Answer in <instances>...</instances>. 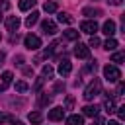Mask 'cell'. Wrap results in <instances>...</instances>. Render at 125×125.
Wrapping results in <instances>:
<instances>
[{
	"label": "cell",
	"instance_id": "29",
	"mask_svg": "<svg viewBox=\"0 0 125 125\" xmlns=\"http://www.w3.org/2000/svg\"><path fill=\"white\" fill-rule=\"evenodd\" d=\"M92 125H105V119L100 117V115H96V117H92Z\"/></svg>",
	"mask_w": 125,
	"mask_h": 125
},
{
	"label": "cell",
	"instance_id": "10",
	"mask_svg": "<svg viewBox=\"0 0 125 125\" xmlns=\"http://www.w3.org/2000/svg\"><path fill=\"white\" fill-rule=\"evenodd\" d=\"M102 29H104V33H105L107 37H113V33H115V21H113V20H107V21L102 25Z\"/></svg>",
	"mask_w": 125,
	"mask_h": 125
},
{
	"label": "cell",
	"instance_id": "24",
	"mask_svg": "<svg viewBox=\"0 0 125 125\" xmlns=\"http://www.w3.org/2000/svg\"><path fill=\"white\" fill-rule=\"evenodd\" d=\"M12 78H14V74H12L10 70H6V72H2V84H4V86H8V84H12Z\"/></svg>",
	"mask_w": 125,
	"mask_h": 125
},
{
	"label": "cell",
	"instance_id": "30",
	"mask_svg": "<svg viewBox=\"0 0 125 125\" xmlns=\"http://www.w3.org/2000/svg\"><path fill=\"white\" fill-rule=\"evenodd\" d=\"M98 45H100V39H98L96 35H92L90 41H88V47H98Z\"/></svg>",
	"mask_w": 125,
	"mask_h": 125
},
{
	"label": "cell",
	"instance_id": "25",
	"mask_svg": "<svg viewBox=\"0 0 125 125\" xmlns=\"http://www.w3.org/2000/svg\"><path fill=\"white\" fill-rule=\"evenodd\" d=\"M27 90H29V86H27L23 80H18V82H16V92L23 94V92H27Z\"/></svg>",
	"mask_w": 125,
	"mask_h": 125
},
{
	"label": "cell",
	"instance_id": "12",
	"mask_svg": "<svg viewBox=\"0 0 125 125\" xmlns=\"http://www.w3.org/2000/svg\"><path fill=\"white\" fill-rule=\"evenodd\" d=\"M66 125H84V117L78 113H72L66 117Z\"/></svg>",
	"mask_w": 125,
	"mask_h": 125
},
{
	"label": "cell",
	"instance_id": "32",
	"mask_svg": "<svg viewBox=\"0 0 125 125\" xmlns=\"http://www.w3.org/2000/svg\"><path fill=\"white\" fill-rule=\"evenodd\" d=\"M96 66H98V64H96V61H94V62H88L84 70H86V72H92V70H96Z\"/></svg>",
	"mask_w": 125,
	"mask_h": 125
},
{
	"label": "cell",
	"instance_id": "1",
	"mask_svg": "<svg viewBox=\"0 0 125 125\" xmlns=\"http://www.w3.org/2000/svg\"><path fill=\"white\" fill-rule=\"evenodd\" d=\"M100 92H102V82H100L98 78H94V80L86 86V90H84V100H88V102H90V100H94Z\"/></svg>",
	"mask_w": 125,
	"mask_h": 125
},
{
	"label": "cell",
	"instance_id": "17",
	"mask_svg": "<svg viewBox=\"0 0 125 125\" xmlns=\"http://www.w3.org/2000/svg\"><path fill=\"white\" fill-rule=\"evenodd\" d=\"M43 10H45L47 14H55V12H57V2H53V0H47V2L43 4Z\"/></svg>",
	"mask_w": 125,
	"mask_h": 125
},
{
	"label": "cell",
	"instance_id": "3",
	"mask_svg": "<svg viewBox=\"0 0 125 125\" xmlns=\"http://www.w3.org/2000/svg\"><path fill=\"white\" fill-rule=\"evenodd\" d=\"M23 45H25L29 51H35V49L41 47V39H39L37 35H33V33H27V35L23 37Z\"/></svg>",
	"mask_w": 125,
	"mask_h": 125
},
{
	"label": "cell",
	"instance_id": "41",
	"mask_svg": "<svg viewBox=\"0 0 125 125\" xmlns=\"http://www.w3.org/2000/svg\"><path fill=\"white\" fill-rule=\"evenodd\" d=\"M4 90H6V86H4V84H0V92H4Z\"/></svg>",
	"mask_w": 125,
	"mask_h": 125
},
{
	"label": "cell",
	"instance_id": "20",
	"mask_svg": "<svg viewBox=\"0 0 125 125\" xmlns=\"http://www.w3.org/2000/svg\"><path fill=\"white\" fill-rule=\"evenodd\" d=\"M35 2H37V0H20V4H18V6H20V10H23V12H25V10H31V8L35 6Z\"/></svg>",
	"mask_w": 125,
	"mask_h": 125
},
{
	"label": "cell",
	"instance_id": "23",
	"mask_svg": "<svg viewBox=\"0 0 125 125\" xmlns=\"http://www.w3.org/2000/svg\"><path fill=\"white\" fill-rule=\"evenodd\" d=\"M64 39H68V41L78 39V31H76V29H66V31H64Z\"/></svg>",
	"mask_w": 125,
	"mask_h": 125
},
{
	"label": "cell",
	"instance_id": "35",
	"mask_svg": "<svg viewBox=\"0 0 125 125\" xmlns=\"http://www.w3.org/2000/svg\"><path fill=\"white\" fill-rule=\"evenodd\" d=\"M23 74H25V76H33V68L25 66V68H23Z\"/></svg>",
	"mask_w": 125,
	"mask_h": 125
},
{
	"label": "cell",
	"instance_id": "26",
	"mask_svg": "<svg viewBox=\"0 0 125 125\" xmlns=\"http://www.w3.org/2000/svg\"><path fill=\"white\" fill-rule=\"evenodd\" d=\"M125 61V53H113L111 55V62H117V64H121Z\"/></svg>",
	"mask_w": 125,
	"mask_h": 125
},
{
	"label": "cell",
	"instance_id": "4",
	"mask_svg": "<svg viewBox=\"0 0 125 125\" xmlns=\"http://www.w3.org/2000/svg\"><path fill=\"white\" fill-rule=\"evenodd\" d=\"M80 31H82V33H88V35H96V31H98V21H96V20H86V21H82V23H80Z\"/></svg>",
	"mask_w": 125,
	"mask_h": 125
},
{
	"label": "cell",
	"instance_id": "14",
	"mask_svg": "<svg viewBox=\"0 0 125 125\" xmlns=\"http://www.w3.org/2000/svg\"><path fill=\"white\" fill-rule=\"evenodd\" d=\"M115 107H117V105H115V100L107 96V98H105V102H104V109H105L107 113H113V111H115Z\"/></svg>",
	"mask_w": 125,
	"mask_h": 125
},
{
	"label": "cell",
	"instance_id": "37",
	"mask_svg": "<svg viewBox=\"0 0 125 125\" xmlns=\"http://www.w3.org/2000/svg\"><path fill=\"white\" fill-rule=\"evenodd\" d=\"M61 90H64V84L62 82H57L55 84V92H61Z\"/></svg>",
	"mask_w": 125,
	"mask_h": 125
},
{
	"label": "cell",
	"instance_id": "13",
	"mask_svg": "<svg viewBox=\"0 0 125 125\" xmlns=\"http://www.w3.org/2000/svg\"><path fill=\"white\" fill-rule=\"evenodd\" d=\"M37 20H39V12H35V10H33V12H31V14L25 18V27L35 25V23H37Z\"/></svg>",
	"mask_w": 125,
	"mask_h": 125
},
{
	"label": "cell",
	"instance_id": "34",
	"mask_svg": "<svg viewBox=\"0 0 125 125\" xmlns=\"http://www.w3.org/2000/svg\"><path fill=\"white\" fill-rule=\"evenodd\" d=\"M72 104H74V100H72V98H66V104H64V111H66V109H70V107H72Z\"/></svg>",
	"mask_w": 125,
	"mask_h": 125
},
{
	"label": "cell",
	"instance_id": "44",
	"mask_svg": "<svg viewBox=\"0 0 125 125\" xmlns=\"http://www.w3.org/2000/svg\"><path fill=\"white\" fill-rule=\"evenodd\" d=\"M0 39H2V35H0Z\"/></svg>",
	"mask_w": 125,
	"mask_h": 125
},
{
	"label": "cell",
	"instance_id": "7",
	"mask_svg": "<svg viewBox=\"0 0 125 125\" xmlns=\"http://www.w3.org/2000/svg\"><path fill=\"white\" fill-rule=\"evenodd\" d=\"M41 29H43L45 33H49V35H55V33H57V23L51 21V20H45V21L41 23Z\"/></svg>",
	"mask_w": 125,
	"mask_h": 125
},
{
	"label": "cell",
	"instance_id": "22",
	"mask_svg": "<svg viewBox=\"0 0 125 125\" xmlns=\"http://www.w3.org/2000/svg\"><path fill=\"white\" fill-rule=\"evenodd\" d=\"M57 18H59V21H61V23H72V21H74V18H72L70 14H64V12H61Z\"/></svg>",
	"mask_w": 125,
	"mask_h": 125
},
{
	"label": "cell",
	"instance_id": "5",
	"mask_svg": "<svg viewBox=\"0 0 125 125\" xmlns=\"http://www.w3.org/2000/svg\"><path fill=\"white\" fill-rule=\"evenodd\" d=\"M74 55H76L78 59H88V57H90V47L84 45V43H76V45H74Z\"/></svg>",
	"mask_w": 125,
	"mask_h": 125
},
{
	"label": "cell",
	"instance_id": "28",
	"mask_svg": "<svg viewBox=\"0 0 125 125\" xmlns=\"http://www.w3.org/2000/svg\"><path fill=\"white\" fill-rule=\"evenodd\" d=\"M12 119H14V117H12L10 113H4V111H0V125H2V123H6V121H12Z\"/></svg>",
	"mask_w": 125,
	"mask_h": 125
},
{
	"label": "cell",
	"instance_id": "18",
	"mask_svg": "<svg viewBox=\"0 0 125 125\" xmlns=\"http://www.w3.org/2000/svg\"><path fill=\"white\" fill-rule=\"evenodd\" d=\"M100 14H102L100 8H84V10H82V16H90V18H96V16H100Z\"/></svg>",
	"mask_w": 125,
	"mask_h": 125
},
{
	"label": "cell",
	"instance_id": "15",
	"mask_svg": "<svg viewBox=\"0 0 125 125\" xmlns=\"http://www.w3.org/2000/svg\"><path fill=\"white\" fill-rule=\"evenodd\" d=\"M27 117H29V121H31L33 125H39V123L43 121V113H41V111H31Z\"/></svg>",
	"mask_w": 125,
	"mask_h": 125
},
{
	"label": "cell",
	"instance_id": "39",
	"mask_svg": "<svg viewBox=\"0 0 125 125\" xmlns=\"http://www.w3.org/2000/svg\"><path fill=\"white\" fill-rule=\"evenodd\" d=\"M105 125H121V121H115V119H109Z\"/></svg>",
	"mask_w": 125,
	"mask_h": 125
},
{
	"label": "cell",
	"instance_id": "8",
	"mask_svg": "<svg viewBox=\"0 0 125 125\" xmlns=\"http://www.w3.org/2000/svg\"><path fill=\"white\" fill-rule=\"evenodd\" d=\"M57 70H59V74H61V76H68V74H70V70H72L70 61H66V59H64V61H61V64H59V68H57Z\"/></svg>",
	"mask_w": 125,
	"mask_h": 125
},
{
	"label": "cell",
	"instance_id": "40",
	"mask_svg": "<svg viewBox=\"0 0 125 125\" xmlns=\"http://www.w3.org/2000/svg\"><path fill=\"white\" fill-rule=\"evenodd\" d=\"M4 59H6V55H4V53H2V51H0V64H2V62H4Z\"/></svg>",
	"mask_w": 125,
	"mask_h": 125
},
{
	"label": "cell",
	"instance_id": "9",
	"mask_svg": "<svg viewBox=\"0 0 125 125\" xmlns=\"http://www.w3.org/2000/svg\"><path fill=\"white\" fill-rule=\"evenodd\" d=\"M64 117V107H53L49 111V119L51 121H61Z\"/></svg>",
	"mask_w": 125,
	"mask_h": 125
},
{
	"label": "cell",
	"instance_id": "43",
	"mask_svg": "<svg viewBox=\"0 0 125 125\" xmlns=\"http://www.w3.org/2000/svg\"><path fill=\"white\" fill-rule=\"evenodd\" d=\"M0 18H2V12H0Z\"/></svg>",
	"mask_w": 125,
	"mask_h": 125
},
{
	"label": "cell",
	"instance_id": "38",
	"mask_svg": "<svg viewBox=\"0 0 125 125\" xmlns=\"http://www.w3.org/2000/svg\"><path fill=\"white\" fill-rule=\"evenodd\" d=\"M107 2H109L111 6H121V4H123V0H107Z\"/></svg>",
	"mask_w": 125,
	"mask_h": 125
},
{
	"label": "cell",
	"instance_id": "42",
	"mask_svg": "<svg viewBox=\"0 0 125 125\" xmlns=\"http://www.w3.org/2000/svg\"><path fill=\"white\" fill-rule=\"evenodd\" d=\"M14 125H25V123H21V121H14Z\"/></svg>",
	"mask_w": 125,
	"mask_h": 125
},
{
	"label": "cell",
	"instance_id": "27",
	"mask_svg": "<svg viewBox=\"0 0 125 125\" xmlns=\"http://www.w3.org/2000/svg\"><path fill=\"white\" fill-rule=\"evenodd\" d=\"M41 72H43V76H53V68L49 66V64H43V68H41Z\"/></svg>",
	"mask_w": 125,
	"mask_h": 125
},
{
	"label": "cell",
	"instance_id": "21",
	"mask_svg": "<svg viewBox=\"0 0 125 125\" xmlns=\"http://www.w3.org/2000/svg\"><path fill=\"white\" fill-rule=\"evenodd\" d=\"M59 45H61L59 41H53V43H51V45L45 49V57H53V55H55V51L59 49Z\"/></svg>",
	"mask_w": 125,
	"mask_h": 125
},
{
	"label": "cell",
	"instance_id": "36",
	"mask_svg": "<svg viewBox=\"0 0 125 125\" xmlns=\"http://www.w3.org/2000/svg\"><path fill=\"white\" fill-rule=\"evenodd\" d=\"M43 80H45V78H37V82H35V88H33V90H39V88L43 86Z\"/></svg>",
	"mask_w": 125,
	"mask_h": 125
},
{
	"label": "cell",
	"instance_id": "19",
	"mask_svg": "<svg viewBox=\"0 0 125 125\" xmlns=\"http://www.w3.org/2000/svg\"><path fill=\"white\" fill-rule=\"evenodd\" d=\"M39 107H45V105H49L51 104V96H47V92H41L39 94Z\"/></svg>",
	"mask_w": 125,
	"mask_h": 125
},
{
	"label": "cell",
	"instance_id": "33",
	"mask_svg": "<svg viewBox=\"0 0 125 125\" xmlns=\"http://www.w3.org/2000/svg\"><path fill=\"white\" fill-rule=\"evenodd\" d=\"M123 92H125V84L119 82V84H117V94H115V96H123Z\"/></svg>",
	"mask_w": 125,
	"mask_h": 125
},
{
	"label": "cell",
	"instance_id": "31",
	"mask_svg": "<svg viewBox=\"0 0 125 125\" xmlns=\"http://www.w3.org/2000/svg\"><path fill=\"white\" fill-rule=\"evenodd\" d=\"M115 111H117V115H119V121H121V119H125V105L115 107Z\"/></svg>",
	"mask_w": 125,
	"mask_h": 125
},
{
	"label": "cell",
	"instance_id": "11",
	"mask_svg": "<svg viewBox=\"0 0 125 125\" xmlns=\"http://www.w3.org/2000/svg\"><path fill=\"white\" fill-rule=\"evenodd\" d=\"M98 111H100V105H84V107H82V113H84L86 117H96Z\"/></svg>",
	"mask_w": 125,
	"mask_h": 125
},
{
	"label": "cell",
	"instance_id": "16",
	"mask_svg": "<svg viewBox=\"0 0 125 125\" xmlns=\"http://www.w3.org/2000/svg\"><path fill=\"white\" fill-rule=\"evenodd\" d=\"M117 47H119V43H117L113 37H107V41L104 43V49H105V51H115Z\"/></svg>",
	"mask_w": 125,
	"mask_h": 125
},
{
	"label": "cell",
	"instance_id": "6",
	"mask_svg": "<svg viewBox=\"0 0 125 125\" xmlns=\"http://www.w3.org/2000/svg\"><path fill=\"white\" fill-rule=\"evenodd\" d=\"M18 27H20V18L18 16H10V18H6V29L8 31H18Z\"/></svg>",
	"mask_w": 125,
	"mask_h": 125
},
{
	"label": "cell",
	"instance_id": "2",
	"mask_svg": "<svg viewBox=\"0 0 125 125\" xmlns=\"http://www.w3.org/2000/svg\"><path fill=\"white\" fill-rule=\"evenodd\" d=\"M104 78H105L107 82H119L121 70H119L117 66H113V64H105V66H104Z\"/></svg>",
	"mask_w": 125,
	"mask_h": 125
}]
</instances>
